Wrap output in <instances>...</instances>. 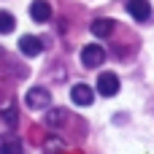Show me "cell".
<instances>
[{
  "instance_id": "cell-1",
  "label": "cell",
  "mask_w": 154,
  "mask_h": 154,
  "mask_svg": "<svg viewBox=\"0 0 154 154\" xmlns=\"http://www.w3.org/2000/svg\"><path fill=\"white\" fill-rule=\"evenodd\" d=\"M24 106L32 108V111L49 108V106H51V95H49V89H43V87H32V89H27V95H24Z\"/></svg>"
},
{
  "instance_id": "cell-2",
  "label": "cell",
  "mask_w": 154,
  "mask_h": 154,
  "mask_svg": "<svg viewBox=\"0 0 154 154\" xmlns=\"http://www.w3.org/2000/svg\"><path fill=\"white\" fill-rule=\"evenodd\" d=\"M103 60H106L103 46H97V43H87V46L81 49V65H84V68H97Z\"/></svg>"
},
{
  "instance_id": "cell-3",
  "label": "cell",
  "mask_w": 154,
  "mask_h": 154,
  "mask_svg": "<svg viewBox=\"0 0 154 154\" xmlns=\"http://www.w3.org/2000/svg\"><path fill=\"white\" fill-rule=\"evenodd\" d=\"M97 92L103 95V97H114L116 92H119V76L116 73H100V79H97Z\"/></svg>"
},
{
  "instance_id": "cell-4",
  "label": "cell",
  "mask_w": 154,
  "mask_h": 154,
  "mask_svg": "<svg viewBox=\"0 0 154 154\" xmlns=\"http://www.w3.org/2000/svg\"><path fill=\"white\" fill-rule=\"evenodd\" d=\"M70 100H73L76 106H81V108H87V106H92L95 92H92V87H87V84H73V89H70Z\"/></svg>"
},
{
  "instance_id": "cell-5",
  "label": "cell",
  "mask_w": 154,
  "mask_h": 154,
  "mask_svg": "<svg viewBox=\"0 0 154 154\" xmlns=\"http://www.w3.org/2000/svg\"><path fill=\"white\" fill-rule=\"evenodd\" d=\"M127 11L135 22H149V16H152L149 0H127Z\"/></svg>"
},
{
  "instance_id": "cell-6",
  "label": "cell",
  "mask_w": 154,
  "mask_h": 154,
  "mask_svg": "<svg viewBox=\"0 0 154 154\" xmlns=\"http://www.w3.org/2000/svg\"><path fill=\"white\" fill-rule=\"evenodd\" d=\"M19 51L27 54V57H38V54L43 51V41L35 38V35H22V41H19Z\"/></svg>"
},
{
  "instance_id": "cell-7",
  "label": "cell",
  "mask_w": 154,
  "mask_h": 154,
  "mask_svg": "<svg viewBox=\"0 0 154 154\" xmlns=\"http://www.w3.org/2000/svg\"><path fill=\"white\" fill-rule=\"evenodd\" d=\"M22 141L14 135V133H5L0 135V154H22Z\"/></svg>"
},
{
  "instance_id": "cell-8",
  "label": "cell",
  "mask_w": 154,
  "mask_h": 154,
  "mask_svg": "<svg viewBox=\"0 0 154 154\" xmlns=\"http://www.w3.org/2000/svg\"><path fill=\"white\" fill-rule=\"evenodd\" d=\"M30 16H32V22H49L51 19V5L46 3V0H35L32 5H30Z\"/></svg>"
},
{
  "instance_id": "cell-9",
  "label": "cell",
  "mask_w": 154,
  "mask_h": 154,
  "mask_svg": "<svg viewBox=\"0 0 154 154\" xmlns=\"http://www.w3.org/2000/svg\"><path fill=\"white\" fill-rule=\"evenodd\" d=\"M89 30H92L95 38H108V35L114 32V19H95V22L89 24Z\"/></svg>"
},
{
  "instance_id": "cell-10",
  "label": "cell",
  "mask_w": 154,
  "mask_h": 154,
  "mask_svg": "<svg viewBox=\"0 0 154 154\" xmlns=\"http://www.w3.org/2000/svg\"><path fill=\"white\" fill-rule=\"evenodd\" d=\"M65 119H68L65 108H46V125L49 127H60Z\"/></svg>"
},
{
  "instance_id": "cell-11",
  "label": "cell",
  "mask_w": 154,
  "mask_h": 154,
  "mask_svg": "<svg viewBox=\"0 0 154 154\" xmlns=\"http://www.w3.org/2000/svg\"><path fill=\"white\" fill-rule=\"evenodd\" d=\"M14 27H16L14 16H11L8 11H0V35H8V32H14Z\"/></svg>"
},
{
  "instance_id": "cell-12",
  "label": "cell",
  "mask_w": 154,
  "mask_h": 154,
  "mask_svg": "<svg viewBox=\"0 0 154 154\" xmlns=\"http://www.w3.org/2000/svg\"><path fill=\"white\" fill-rule=\"evenodd\" d=\"M0 116L8 122V127H16V106H5V108L0 111Z\"/></svg>"
}]
</instances>
